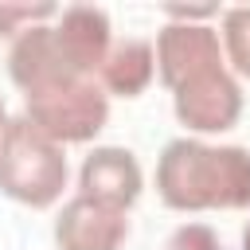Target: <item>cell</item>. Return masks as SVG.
Masks as SVG:
<instances>
[{
    "label": "cell",
    "mask_w": 250,
    "mask_h": 250,
    "mask_svg": "<svg viewBox=\"0 0 250 250\" xmlns=\"http://www.w3.org/2000/svg\"><path fill=\"white\" fill-rule=\"evenodd\" d=\"M156 195L164 207L195 211H246L250 207V148L207 145L176 137L156 156Z\"/></svg>",
    "instance_id": "6da1fadb"
},
{
    "label": "cell",
    "mask_w": 250,
    "mask_h": 250,
    "mask_svg": "<svg viewBox=\"0 0 250 250\" xmlns=\"http://www.w3.org/2000/svg\"><path fill=\"white\" fill-rule=\"evenodd\" d=\"M70 180L66 152L47 133H39L23 113H16L0 137V195L43 211L62 199Z\"/></svg>",
    "instance_id": "7a4b0ae2"
},
{
    "label": "cell",
    "mask_w": 250,
    "mask_h": 250,
    "mask_svg": "<svg viewBox=\"0 0 250 250\" xmlns=\"http://www.w3.org/2000/svg\"><path fill=\"white\" fill-rule=\"evenodd\" d=\"M23 117L47 133L55 145H86L94 141L109 121V94L98 78H78L62 90H51L43 98L23 102Z\"/></svg>",
    "instance_id": "3957f363"
},
{
    "label": "cell",
    "mask_w": 250,
    "mask_h": 250,
    "mask_svg": "<svg viewBox=\"0 0 250 250\" xmlns=\"http://www.w3.org/2000/svg\"><path fill=\"white\" fill-rule=\"evenodd\" d=\"M152 47H156V78L168 90H180L227 66L219 27L211 23H164Z\"/></svg>",
    "instance_id": "277c9868"
},
{
    "label": "cell",
    "mask_w": 250,
    "mask_h": 250,
    "mask_svg": "<svg viewBox=\"0 0 250 250\" xmlns=\"http://www.w3.org/2000/svg\"><path fill=\"white\" fill-rule=\"evenodd\" d=\"M51 23H35V27L20 31L12 39V47H8V74L23 90V102L27 98H43L51 90H62V86L78 82V74L66 62V55H62Z\"/></svg>",
    "instance_id": "5b68a950"
},
{
    "label": "cell",
    "mask_w": 250,
    "mask_h": 250,
    "mask_svg": "<svg viewBox=\"0 0 250 250\" xmlns=\"http://www.w3.org/2000/svg\"><path fill=\"white\" fill-rule=\"evenodd\" d=\"M172 113L188 133H227L242 117V82L223 66L172 90Z\"/></svg>",
    "instance_id": "8992f818"
},
{
    "label": "cell",
    "mask_w": 250,
    "mask_h": 250,
    "mask_svg": "<svg viewBox=\"0 0 250 250\" xmlns=\"http://www.w3.org/2000/svg\"><path fill=\"white\" fill-rule=\"evenodd\" d=\"M51 234L59 250H121V242L129 238V211L74 191L59 207Z\"/></svg>",
    "instance_id": "52a82bcc"
},
{
    "label": "cell",
    "mask_w": 250,
    "mask_h": 250,
    "mask_svg": "<svg viewBox=\"0 0 250 250\" xmlns=\"http://www.w3.org/2000/svg\"><path fill=\"white\" fill-rule=\"evenodd\" d=\"M141 191H145L141 160L121 145H98L78 168V195H90L117 211H129L141 199Z\"/></svg>",
    "instance_id": "ba28073f"
},
{
    "label": "cell",
    "mask_w": 250,
    "mask_h": 250,
    "mask_svg": "<svg viewBox=\"0 0 250 250\" xmlns=\"http://www.w3.org/2000/svg\"><path fill=\"white\" fill-rule=\"evenodd\" d=\"M55 39L66 55V62L74 66L78 78H98L109 47H113V23L105 8L94 4H70L55 16Z\"/></svg>",
    "instance_id": "9c48e42d"
},
{
    "label": "cell",
    "mask_w": 250,
    "mask_h": 250,
    "mask_svg": "<svg viewBox=\"0 0 250 250\" xmlns=\"http://www.w3.org/2000/svg\"><path fill=\"white\" fill-rule=\"evenodd\" d=\"M156 78V47L148 39H117L98 70L109 98H141Z\"/></svg>",
    "instance_id": "30bf717a"
},
{
    "label": "cell",
    "mask_w": 250,
    "mask_h": 250,
    "mask_svg": "<svg viewBox=\"0 0 250 250\" xmlns=\"http://www.w3.org/2000/svg\"><path fill=\"white\" fill-rule=\"evenodd\" d=\"M219 39H223L227 70H230L234 78H250V4L227 8V12H223Z\"/></svg>",
    "instance_id": "8fae6325"
},
{
    "label": "cell",
    "mask_w": 250,
    "mask_h": 250,
    "mask_svg": "<svg viewBox=\"0 0 250 250\" xmlns=\"http://www.w3.org/2000/svg\"><path fill=\"white\" fill-rule=\"evenodd\" d=\"M62 8L55 4H0V35L16 39L20 31L35 27V23H51Z\"/></svg>",
    "instance_id": "7c38bea8"
},
{
    "label": "cell",
    "mask_w": 250,
    "mask_h": 250,
    "mask_svg": "<svg viewBox=\"0 0 250 250\" xmlns=\"http://www.w3.org/2000/svg\"><path fill=\"white\" fill-rule=\"evenodd\" d=\"M168 250H223V246H219V234L207 223H184V227L172 230Z\"/></svg>",
    "instance_id": "4fadbf2b"
},
{
    "label": "cell",
    "mask_w": 250,
    "mask_h": 250,
    "mask_svg": "<svg viewBox=\"0 0 250 250\" xmlns=\"http://www.w3.org/2000/svg\"><path fill=\"white\" fill-rule=\"evenodd\" d=\"M8 121H12V117H8V109H4V102H0V137H4V129H8Z\"/></svg>",
    "instance_id": "5bb4252c"
},
{
    "label": "cell",
    "mask_w": 250,
    "mask_h": 250,
    "mask_svg": "<svg viewBox=\"0 0 250 250\" xmlns=\"http://www.w3.org/2000/svg\"><path fill=\"white\" fill-rule=\"evenodd\" d=\"M242 250H250V223H246V230H242Z\"/></svg>",
    "instance_id": "9a60e30c"
}]
</instances>
